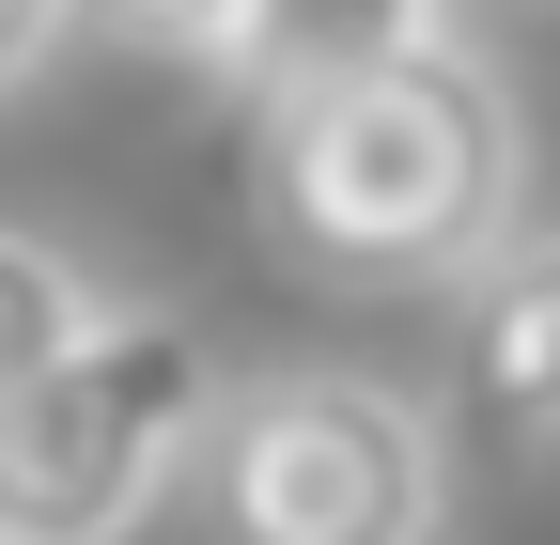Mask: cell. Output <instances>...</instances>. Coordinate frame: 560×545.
Wrapping results in <instances>:
<instances>
[{
    "label": "cell",
    "instance_id": "8",
    "mask_svg": "<svg viewBox=\"0 0 560 545\" xmlns=\"http://www.w3.org/2000/svg\"><path fill=\"white\" fill-rule=\"evenodd\" d=\"M62 32H79V0H0V94H32Z\"/></svg>",
    "mask_w": 560,
    "mask_h": 545
},
{
    "label": "cell",
    "instance_id": "1",
    "mask_svg": "<svg viewBox=\"0 0 560 545\" xmlns=\"http://www.w3.org/2000/svg\"><path fill=\"white\" fill-rule=\"evenodd\" d=\"M249 202H265V250L296 265V281H327V297L482 281V265L514 250V202H529L514 79L452 32V47L359 62V79H327V94H280L265 156H249Z\"/></svg>",
    "mask_w": 560,
    "mask_h": 545
},
{
    "label": "cell",
    "instance_id": "7",
    "mask_svg": "<svg viewBox=\"0 0 560 545\" xmlns=\"http://www.w3.org/2000/svg\"><path fill=\"white\" fill-rule=\"evenodd\" d=\"M79 16H109L125 47H172V62H234L249 0H79Z\"/></svg>",
    "mask_w": 560,
    "mask_h": 545
},
{
    "label": "cell",
    "instance_id": "4",
    "mask_svg": "<svg viewBox=\"0 0 560 545\" xmlns=\"http://www.w3.org/2000/svg\"><path fill=\"white\" fill-rule=\"evenodd\" d=\"M405 47H452V0H249L234 79H249V109H280V94H327V79L405 62Z\"/></svg>",
    "mask_w": 560,
    "mask_h": 545
},
{
    "label": "cell",
    "instance_id": "6",
    "mask_svg": "<svg viewBox=\"0 0 560 545\" xmlns=\"http://www.w3.org/2000/svg\"><path fill=\"white\" fill-rule=\"evenodd\" d=\"M94 312H109V281H94L79 250L0 219V390H16V374H47V359H62V344L94 327Z\"/></svg>",
    "mask_w": 560,
    "mask_h": 545
},
{
    "label": "cell",
    "instance_id": "2",
    "mask_svg": "<svg viewBox=\"0 0 560 545\" xmlns=\"http://www.w3.org/2000/svg\"><path fill=\"white\" fill-rule=\"evenodd\" d=\"M219 421V344L187 312H94L47 374L0 390V545H125Z\"/></svg>",
    "mask_w": 560,
    "mask_h": 545
},
{
    "label": "cell",
    "instance_id": "5",
    "mask_svg": "<svg viewBox=\"0 0 560 545\" xmlns=\"http://www.w3.org/2000/svg\"><path fill=\"white\" fill-rule=\"evenodd\" d=\"M467 390L499 437H560V234L499 250L467 297Z\"/></svg>",
    "mask_w": 560,
    "mask_h": 545
},
{
    "label": "cell",
    "instance_id": "3",
    "mask_svg": "<svg viewBox=\"0 0 560 545\" xmlns=\"http://www.w3.org/2000/svg\"><path fill=\"white\" fill-rule=\"evenodd\" d=\"M202 499H219V545H436L452 514V437L420 421V390L389 374H249L202 421Z\"/></svg>",
    "mask_w": 560,
    "mask_h": 545
}]
</instances>
